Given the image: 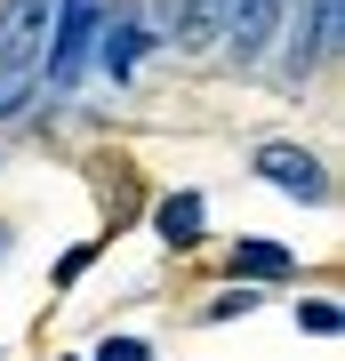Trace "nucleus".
<instances>
[{
	"instance_id": "0eeeda50",
	"label": "nucleus",
	"mask_w": 345,
	"mask_h": 361,
	"mask_svg": "<svg viewBox=\"0 0 345 361\" xmlns=\"http://www.w3.org/2000/svg\"><path fill=\"white\" fill-rule=\"evenodd\" d=\"M257 305H265V289L233 281V289H217V297H209V305H201V322H241V313H257Z\"/></svg>"
},
{
	"instance_id": "423d86ee",
	"label": "nucleus",
	"mask_w": 345,
	"mask_h": 361,
	"mask_svg": "<svg viewBox=\"0 0 345 361\" xmlns=\"http://www.w3.org/2000/svg\"><path fill=\"white\" fill-rule=\"evenodd\" d=\"M153 233H161L169 249H193V241L209 233V201L193 193V185H177V193H161V201H153Z\"/></svg>"
},
{
	"instance_id": "1a4fd4ad",
	"label": "nucleus",
	"mask_w": 345,
	"mask_h": 361,
	"mask_svg": "<svg viewBox=\"0 0 345 361\" xmlns=\"http://www.w3.org/2000/svg\"><path fill=\"white\" fill-rule=\"evenodd\" d=\"M89 361H153V337H128V329H113V337H97V353Z\"/></svg>"
},
{
	"instance_id": "39448f33",
	"label": "nucleus",
	"mask_w": 345,
	"mask_h": 361,
	"mask_svg": "<svg viewBox=\"0 0 345 361\" xmlns=\"http://www.w3.org/2000/svg\"><path fill=\"white\" fill-rule=\"evenodd\" d=\"M225 273H233V281H249V289L289 281V273H297V249H289V241H265V233H241V241L225 249Z\"/></svg>"
},
{
	"instance_id": "f257e3e1",
	"label": "nucleus",
	"mask_w": 345,
	"mask_h": 361,
	"mask_svg": "<svg viewBox=\"0 0 345 361\" xmlns=\"http://www.w3.org/2000/svg\"><path fill=\"white\" fill-rule=\"evenodd\" d=\"M145 49H153V25H145V8H137V0H104L89 65H97L104 80H128V73H137V56H145Z\"/></svg>"
},
{
	"instance_id": "9b49d317",
	"label": "nucleus",
	"mask_w": 345,
	"mask_h": 361,
	"mask_svg": "<svg viewBox=\"0 0 345 361\" xmlns=\"http://www.w3.org/2000/svg\"><path fill=\"white\" fill-rule=\"evenodd\" d=\"M8 241H16V233H8V225H0V257H8Z\"/></svg>"
},
{
	"instance_id": "9d476101",
	"label": "nucleus",
	"mask_w": 345,
	"mask_h": 361,
	"mask_svg": "<svg viewBox=\"0 0 345 361\" xmlns=\"http://www.w3.org/2000/svg\"><path fill=\"white\" fill-rule=\"evenodd\" d=\"M89 265H97V241H73V249L56 257V281H49V289H80V273H89Z\"/></svg>"
},
{
	"instance_id": "6e6552de",
	"label": "nucleus",
	"mask_w": 345,
	"mask_h": 361,
	"mask_svg": "<svg viewBox=\"0 0 345 361\" xmlns=\"http://www.w3.org/2000/svg\"><path fill=\"white\" fill-rule=\"evenodd\" d=\"M297 329H305V337H337V329H345L337 297H305V305H297Z\"/></svg>"
},
{
	"instance_id": "7ed1b4c3",
	"label": "nucleus",
	"mask_w": 345,
	"mask_h": 361,
	"mask_svg": "<svg viewBox=\"0 0 345 361\" xmlns=\"http://www.w3.org/2000/svg\"><path fill=\"white\" fill-rule=\"evenodd\" d=\"M337 16H345V0H305V16L289 25V56H282L289 89H305V80L337 56Z\"/></svg>"
},
{
	"instance_id": "f03ea898",
	"label": "nucleus",
	"mask_w": 345,
	"mask_h": 361,
	"mask_svg": "<svg viewBox=\"0 0 345 361\" xmlns=\"http://www.w3.org/2000/svg\"><path fill=\"white\" fill-rule=\"evenodd\" d=\"M249 169L273 185V193L305 201V209H321V201H329V169H321V153H313V145H289V137H282V145H257V153H249Z\"/></svg>"
},
{
	"instance_id": "20e7f679",
	"label": "nucleus",
	"mask_w": 345,
	"mask_h": 361,
	"mask_svg": "<svg viewBox=\"0 0 345 361\" xmlns=\"http://www.w3.org/2000/svg\"><path fill=\"white\" fill-rule=\"evenodd\" d=\"M56 0H0V73H40V49H49Z\"/></svg>"
}]
</instances>
